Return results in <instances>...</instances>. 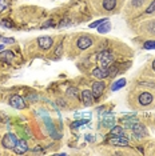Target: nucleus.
<instances>
[{
  "instance_id": "393cba45",
  "label": "nucleus",
  "mask_w": 155,
  "mask_h": 156,
  "mask_svg": "<svg viewBox=\"0 0 155 156\" xmlns=\"http://www.w3.org/2000/svg\"><path fill=\"white\" fill-rule=\"evenodd\" d=\"M107 19H100V20H96V22H94V23H91L90 24V28H96V27H99L102 23H104Z\"/></svg>"
},
{
  "instance_id": "2eb2a0df",
  "label": "nucleus",
  "mask_w": 155,
  "mask_h": 156,
  "mask_svg": "<svg viewBox=\"0 0 155 156\" xmlns=\"http://www.w3.org/2000/svg\"><path fill=\"white\" fill-rule=\"evenodd\" d=\"M114 122H115V119H114V116L111 115H108V113H104V119H103V122H102V124H103V127H108V128H112L114 127Z\"/></svg>"
},
{
  "instance_id": "9b49d317",
  "label": "nucleus",
  "mask_w": 155,
  "mask_h": 156,
  "mask_svg": "<svg viewBox=\"0 0 155 156\" xmlns=\"http://www.w3.org/2000/svg\"><path fill=\"white\" fill-rule=\"evenodd\" d=\"M132 133H134V136L135 137H138V139H140V137H143L144 135H146V129H144V127L140 124L139 122L135 124V126L132 127Z\"/></svg>"
},
{
  "instance_id": "bb28decb",
  "label": "nucleus",
  "mask_w": 155,
  "mask_h": 156,
  "mask_svg": "<svg viewBox=\"0 0 155 156\" xmlns=\"http://www.w3.org/2000/svg\"><path fill=\"white\" fill-rule=\"evenodd\" d=\"M7 5H8V3H7V0H0V12H3L4 9L7 8Z\"/></svg>"
},
{
  "instance_id": "6e6552de",
  "label": "nucleus",
  "mask_w": 155,
  "mask_h": 156,
  "mask_svg": "<svg viewBox=\"0 0 155 156\" xmlns=\"http://www.w3.org/2000/svg\"><path fill=\"white\" fill-rule=\"evenodd\" d=\"M110 143L112 145H119V147H127L128 140L126 136H112L110 139Z\"/></svg>"
},
{
  "instance_id": "dca6fc26",
  "label": "nucleus",
  "mask_w": 155,
  "mask_h": 156,
  "mask_svg": "<svg viewBox=\"0 0 155 156\" xmlns=\"http://www.w3.org/2000/svg\"><path fill=\"white\" fill-rule=\"evenodd\" d=\"M138 122H139V120L136 119L135 116H132V118H131V116H128V118H124V119L122 120V123L124 124V126L127 127V128H132V127L135 126V124L138 123Z\"/></svg>"
},
{
  "instance_id": "a878e982",
  "label": "nucleus",
  "mask_w": 155,
  "mask_h": 156,
  "mask_svg": "<svg viewBox=\"0 0 155 156\" xmlns=\"http://www.w3.org/2000/svg\"><path fill=\"white\" fill-rule=\"evenodd\" d=\"M153 12H155V0L150 4L149 8L146 9V13H153Z\"/></svg>"
},
{
  "instance_id": "b1692460",
  "label": "nucleus",
  "mask_w": 155,
  "mask_h": 156,
  "mask_svg": "<svg viewBox=\"0 0 155 156\" xmlns=\"http://www.w3.org/2000/svg\"><path fill=\"white\" fill-rule=\"evenodd\" d=\"M143 47L146 49H155V40H147L143 44Z\"/></svg>"
},
{
  "instance_id": "423d86ee",
  "label": "nucleus",
  "mask_w": 155,
  "mask_h": 156,
  "mask_svg": "<svg viewBox=\"0 0 155 156\" xmlns=\"http://www.w3.org/2000/svg\"><path fill=\"white\" fill-rule=\"evenodd\" d=\"M13 59H15V55H13L12 51H2L0 52V60L4 62L5 64H12L13 63Z\"/></svg>"
},
{
  "instance_id": "c756f323",
  "label": "nucleus",
  "mask_w": 155,
  "mask_h": 156,
  "mask_svg": "<svg viewBox=\"0 0 155 156\" xmlns=\"http://www.w3.org/2000/svg\"><path fill=\"white\" fill-rule=\"evenodd\" d=\"M67 94L72 95V96H76V90L75 88H68V90H67Z\"/></svg>"
},
{
  "instance_id": "6ab92c4d",
  "label": "nucleus",
  "mask_w": 155,
  "mask_h": 156,
  "mask_svg": "<svg viewBox=\"0 0 155 156\" xmlns=\"http://www.w3.org/2000/svg\"><path fill=\"white\" fill-rule=\"evenodd\" d=\"M116 5V0H103V8L106 11H112Z\"/></svg>"
},
{
  "instance_id": "f03ea898",
  "label": "nucleus",
  "mask_w": 155,
  "mask_h": 156,
  "mask_svg": "<svg viewBox=\"0 0 155 156\" xmlns=\"http://www.w3.org/2000/svg\"><path fill=\"white\" fill-rule=\"evenodd\" d=\"M17 143V137L15 133H7L2 140V144L3 147L7 148V150H13V147L16 145Z\"/></svg>"
},
{
  "instance_id": "39448f33",
  "label": "nucleus",
  "mask_w": 155,
  "mask_h": 156,
  "mask_svg": "<svg viewBox=\"0 0 155 156\" xmlns=\"http://www.w3.org/2000/svg\"><path fill=\"white\" fill-rule=\"evenodd\" d=\"M92 45V39L90 36H80L78 39V48L80 49H87Z\"/></svg>"
},
{
  "instance_id": "20e7f679",
  "label": "nucleus",
  "mask_w": 155,
  "mask_h": 156,
  "mask_svg": "<svg viewBox=\"0 0 155 156\" xmlns=\"http://www.w3.org/2000/svg\"><path fill=\"white\" fill-rule=\"evenodd\" d=\"M104 87H106L104 83H103V81H100V80L92 84V90H91V91H92V95H94L95 99H99L102 96V94L104 92Z\"/></svg>"
},
{
  "instance_id": "aec40b11",
  "label": "nucleus",
  "mask_w": 155,
  "mask_h": 156,
  "mask_svg": "<svg viewBox=\"0 0 155 156\" xmlns=\"http://www.w3.org/2000/svg\"><path fill=\"white\" fill-rule=\"evenodd\" d=\"M124 86H126V79L116 80L115 83L111 86V90H112V91H118V90H121V88H123Z\"/></svg>"
},
{
  "instance_id": "f257e3e1",
  "label": "nucleus",
  "mask_w": 155,
  "mask_h": 156,
  "mask_svg": "<svg viewBox=\"0 0 155 156\" xmlns=\"http://www.w3.org/2000/svg\"><path fill=\"white\" fill-rule=\"evenodd\" d=\"M98 62L100 63V66L103 67V68H108L111 64H114V55H112L108 49L102 51L100 54L98 55Z\"/></svg>"
},
{
  "instance_id": "7ed1b4c3",
  "label": "nucleus",
  "mask_w": 155,
  "mask_h": 156,
  "mask_svg": "<svg viewBox=\"0 0 155 156\" xmlns=\"http://www.w3.org/2000/svg\"><path fill=\"white\" fill-rule=\"evenodd\" d=\"M9 104L16 109H24L27 105L26 101H24V99L22 96H19V95H13V96L9 98Z\"/></svg>"
},
{
  "instance_id": "a211bd4d",
  "label": "nucleus",
  "mask_w": 155,
  "mask_h": 156,
  "mask_svg": "<svg viewBox=\"0 0 155 156\" xmlns=\"http://www.w3.org/2000/svg\"><path fill=\"white\" fill-rule=\"evenodd\" d=\"M110 30H111V24L108 23V20H106L104 23H102L100 26L98 27V32L99 34H107Z\"/></svg>"
},
{
  "instance_id": "4468645a",
  "label": "nucleus",
  "mask_w": 155,
  "mask_h": 156,
  "mask_svg": "<svg viewBox=\"0 0 155 156\" xmlns=\"http://www.w3.org/2000/svg\"><path fill=\"white\" fill-rule=\"evenodd\" d=\"M92 75L96 77V79H104V77L108 76V71L107 68H103V67H100V68H95L92 71Z\"/></svg>"
},
{
  "instance_id": "5701e85b",
  "label": "nucleus",
  "mask_w": 155,
  "mask_h": 156,
  "mask_svg": "<svg viewBox=\"0 0 155 156\" xmlns=\"http://www.w3.org/2000/svg\"><path fill=\"white\" fill-rule=\"evenodd\" d=\"M0 26L7 27V28H12V27H13V23H12L9 19H3L2 22H0Z\"/></svg>"
},
{
  "instance_id": "7c9ffc66",
  "label": "nucleus",
  "mask_w": 155,
  "mask_h": 156,
  "mask_svg": "<svg viewBox=\"0 0 155 156\" xmlns=\"http://www.w3.org/2000/svg\"><path fill=\"white\" fill-rule=\"evenodd\" d=\"M62 54V44H59V47H58V56H60Z\"/></svg>"
},
{
  "instance_id": "cd10ccee",
  "label": "nucleus",
  "mask_w": 155,
  "mask_h": 156,
  "mask_svg": "<svg viewBox=\"0 0 155 156\" xmlns=\"http://www.w3.org/2000/svg\"><path fill=\"white\" fill-rule=\"evenodd\" d=\"M142 4H143V0H132V2H131L132 7H140Z\"/></svg>"
},
{
  "instance_id": "f8f14e48",
  "label": "nucleus",
  "mask_w": 155,
  "mask_h": 156,
  "mask_svg": "<svg viewBox=\"0 0 155 156\" xmlns=\"http://www.w3.org/2000/svg\"><path fill=\"white\" fill-rule=\"evenodd\" d=\"M138 100H139V104L149 105V104H151V101H153V95H151L150 92H142V94L139 95Z\"/></svg>"
},
{
  "instance_id": "4be33fe9",
  "label": "nucleus",
  "mask_w": 155,
  "mask_h": 156,
  "mask_svg": "<svg viewBox=\"0 0 155 156\" xmlns=\"http://www.w3.org/2000/svg\"><path fill=\"white\" fill-rule=\"evenodd\" d=\"M88 123V119H83V120H78V122H74L71 124V127L72 128H78V127H80V126H83V124H87Z\"/></svg>"
},
{
  "instance_id": "f3484780",
  "label": "nucleus",
  "mask_w": 155,
  "mask_h": 156,
  "mask_svg": "<svg viewBox=\"0 0 155 156\" xmlns=\"http://www.w3.org/2000/svg\"><path fill=\"white\" fill-rule=\"evenodd\" d=\"M111 136H124V131H123L122 126H114L110 131Z\"/></svg>"
},
{
  "instance_id": "1a4fd4ad",
  "label": "nucleus",
  "mask_w": 155,
  "mask_h": 156,
  "mask_svg": "<svg viewBox=\"0 0 155 156\" xmlns=\"http://www.w3.org/2000/svg\"><path fill=\"white\" fill-rule=\"evenodd\" d=\"M13 151H15L16 154H19V155L28 152V144H27V141L26 140H17L16 145L13 147Z\"/></svg>"
},
{
  "instance_id": "2f4dec72",
  "label": "nucleus",
  "mask_w": 155,
  "mask_h": 156,
  "mask_svg": "<svg viewBox=\"0 0 155 156\" xmlns=\"http://www.w3.org/2000/svg\"><path fill=\"white\" fill-rule=\"evenodd\" d=\"M153 69L155 71V60H154V63H153Z\"/></svg>"
},
{
  "instance_id": "c85d7f7f",
  "label": "nucleus",
  "mask_w": 155,
  "mask_h": 156,
  "mask_svg": "<svg viewBox=\"0 0 155 156\" xmlns=\"http://www.w3.org/2000/svg\"><path fill=\"white\" fill-rule=\"evenodd\" d=\"M3 40V43H5V44H12L13 41H15V39L13 37H4V39H2Z\"/></svg>"
},
{
  "instance_id": "473e14b6",
  "label": "nucleus",
  "mask_w": 155,
  "mask_h": 156,
  "mask_svg": "<svg viewBox=\"0 0 155 156\" xmlns=\"http://www.w3.org/2000/svg\"><path fill=\"white\" fill-rule=\"evenodd\" d=\"M0 51H3V45H0Z\"/></svg>"
},
{
  "instance_id": "0eeeda50",
  "label": "nucleus",
  "mask_w": 155,
  "mask_h": 156,
  "mask_svg": "<svg viewBox=\"0 0 155 156\" xmlns=\"http://www.w3.org/2000/svg\"><path fill=\"white\" fill-rule=\"evenodd\" d=\"M94 95H92V91H88V90H86V91H83L82 92V101H83V104L84 105H92L94 104Z\"/></svg>"
},
{
  "instance_id": "412c9836",
  "label": "nucleus",
  "mask_w": 155,
  "mask_h": 156,
  "mask_svg": "<svg viewBox=\"0 0 155 156\" xmlns=\"http://www.w3.org/2000/svg\"><path fill=\"white\" fill-rule=\"evenodd\" d=\"M107 71H108V76H110V77H114V76L118 75V71H119V69H118V67H116V66L111 64V66L107 68Z\"/></svg>"
},
{
  "instance_id": "9d476101",
  "label": "nucleus",
  "mask_w": 155,
  "mask_h": 156,
  "mask_svg": "<svg viewBox=\"0 0 155 156\" xmlns=\"http://www.w3.org/2000/svg\"><path fill=\"white\" fill-rule=\"evenodd\" d=\"M38 44L41 49H48L52 45V37L50 36H41L38 39Z\"/></svg>"
},
{
  "instance_id": "ddd939ff",
  "label": "nucleus",
  "mask_w": 155,
  "mask_h": 156,
  "mask_svg": "<svg viewBox=\"0 0 155 156\" xmlns=\"http://www.w3.org/2000/svg\"><path fill=\"white\" fill-rule=\"evenodd\" d=\"M44 120L47 122V128H48V132L51 133V136L54 137V139H60V133H58V132L55 131V127H54V124H52L51 119L48 118V116H45Z\"/></svg>"
}]
</instances>
